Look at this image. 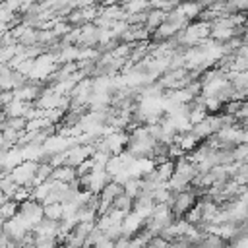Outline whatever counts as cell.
Wrapping results in <instances>:
<instances>
[{"mask_svg": "<svg viewBox=\"0 0 248 248\" xmlns=\"http://www.w3.org/2000/svg\"><path fill=\"white\" fill-rule=\"evenodd\" d=\"M184 2H200V0H184Z\"/></svg>", "mask_w": 248, "mask_h": 248, "instance_id": "3957f363", "label": "cell"}, {"mask_svg": "<svg viewBox=\"0 0 248 248\" xmlns=\"http://www.w3.org/2000/svg\"><path fill=\"white\" fill-rule=\"evenodd\" d=\"M165 21H167V12H163V10H159V8H151L149 14H147L145 29H147L149 33H153V31H157Z\"/></svg>", "mask_w": 248, "mask_h": 248, "instance_id": "6da1fadb", "label": "cell"}, {"mask_svg": "<svg viewBox=\"0 0 248 248\" xmlns=\"http://www.w3.org/2000/svg\"><path fill=\"white\" fill-rule=\"evenodd\" d=\"M178 6H180L182 14L188 17L190 23H192V21H198L200 14L203 12V6H202L200 2H182V4H178Z\"/></svg>", "mask_w": 248, "mask_h": 248, "instance_id": "7a4b0ae2", "label": "cell"}]
</instances>
